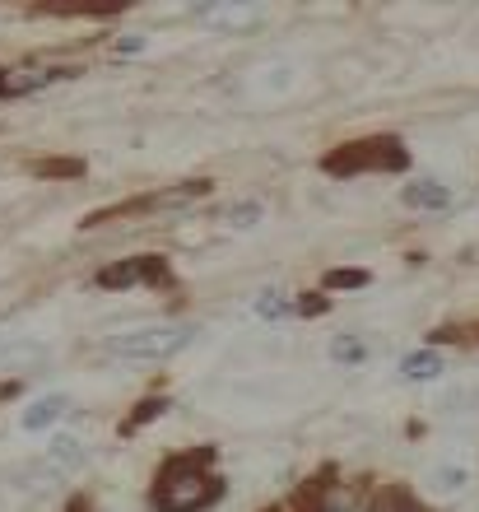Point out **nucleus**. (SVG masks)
Segmentation results:
<instances>
[{"instance_id": "1", "label": "nucleus", "mask_w": 479, "mask_h": 512, "mask_svg": "<svg viewBox=\"0 0 479 512\" xmlns=\"http://www.w3.org/2000/svg\"><path fill=\"white\" fill-rule=\"evenodd\" d=\"M210 457H214V447H196L187 457L168 461L159 475V485H154V508L159 512H196L219 499V480L205 475V461Z\"/></svg>"}, {"instance_id": "2", "label": "nucleus", "mask_w": 479, "mask_h": 512, "mask_svg": "<svg viewBox=\"0 0 479 512\" xmlns=\"http://www.w3.org/2000/svg\"><path fill=\"white\" fill-rule=\"evenodd\" d=\"M410 163L405 145L391 140V135H377V140H354V145H340L335 154L321 159V168L335 177H354V173H400Z\"/></svg>"}, {"instance_id": "3", "label": "nucleus", "mask_w": 479, "mask_h": 512, "mask_svg": "<svg viewBox=\"0 0 479 512\" xmlns=\"http://www.w3.org/2000/svg\"><path fill=\"white\" fill-rule=\"evenodd\" d=\"M191 336H196L191 326H135L121 336H107L103 350L117 359H131V364H159V359H173L177 350H187Z\"/></svg>"}, {"instance_id": "4", "label": "nucleus", "mask_w": 479, "mask_h": 512, "mask_svg": "<svg viewBox=\"0 0 479 512\" xmlns=\"http://www.w3.org/2000/svg\"><path fill=\"white\" fill-rule=\"evenodd\" d=\"M126 284H168V261L163 256H131V261L98 270V289H126Z\"/></svg>"}, {"instance_id": "5", "label": "nucleus", "mask_w": 479, "mask_h": 512, "mask_svg": "<svg viewBox=\"0 0 479 512\" xmlns=\"http://www.w3.org/2000/svg\"><path fill=\"white\" fill-rule=\"evenodd\" d=\"M200 19L210 28H219V33H242V28H256L261 19H266V10L261 5H252V0H214V5H205L200 10Z\"/></svg>"}, {"instance_id": "6", "label": "nucleus", "mask_w": 479, "mask_h": 512, "mask_svg": "<svg viewBox=\"0 0 479 512\" xmlns=\"http://www.w3.org/2000/svg\"><path fill=\"white\" fill-rule=\"evenodd\" d=\"M70 70H0V98H19L33 94V89H47Z\"/></svg>"}, {"instance_id": "7", "label": "nucleus", "mask_w": 479, "mask_h": 512, "mask_svg": "<svg viewBox=\"0 0 479 512\" xmlns=\"http://www.w3.org/2000/svg\"><path fill=\"white\" fill-rule=\"evenodd\" d=\"M47 466H52V475L80 471V466H84V443H80V438H70V433L52 438V443H47Z\"/></svg>"}, {"instance_id": "8", "label": "nucleus", "mask_w": 479, "mask_h": 512, "mask_svg": "<svg viewBox=\"0 0 479 512\" xmlns=\"http://www.w3.org/2000/svg\"><path fill=\"white\" fill-rule=\"evenodd\" d=\"M66 410H70L66 396H42V401H33L24 415H19V424H24L28 433H38V429H47V424H56Z\"/></svg>"}, {"instance_id": "9", "label": "nucleus", "mask_w": 479, "mask_h": 512, "mask_svg": "<svg viewBox=\"0 0 479 512\" xmlns=\"http://www.w3.org/2000/svg\"><path fill=\"white\" fill-rule=\"evenodd\" d=\"M447 201H452V191L442 187V182H433V177H424V182H410V187H405V205H410V210H442Z\"/></svg>"}, {"instance_id": "10", "label": "nucleus", "mask_w": 479, "mask_h": 512, "mask_svg": "<svg viewBox=\"0 0 479 512\" xmlns=\"http://www.w3.org/2000/svg\"><path fill=\"white\" fill-rule=\"evenodd\" d=\"M442 373V359L433 350H419V354H405L400 359V378L405 382H433Z\"/></svg>"}, {"instance_id": "11", "label": "nucleus", "mask_w": 479, "mask_h": 512, "mask_svg": "<svg viewBox=\"0 0 479 512\" xmlns=\"http://www.w3.org/2000/svg\"><path fill=\"white\" fill-rule=\"evenodd\" d=\"M331 359L335 364H363V359H368V345H363L359 336H340L331 345Z\"/></svg>"}, {"instance_id": "12", "label": "nucleus", "mask_w": 479, "mask_h": 512, "mask_svg": "<svg viewBox=\"0 0 479 512\" xmlns=\"http://www.w3.org/2000/svg\"><path fill=\"white\" fill-rule=\"evenodd\" d=\"M466 485H470V475L461 471V466H438V471H433V489H438V494H461Z\"/></svg>"}, {"instance_id": "13", "label": "nucleus", "mask_w": 479, "mask_h": 512, "mask_svg": "<svg viewBox=\"0 0 479 512\" xmlns=\"http://www.w3.org/2000/svg\"><path fill=\"white\" fill-rule=\"evenodd\" d=\"M368 512H424V508H419L410 494H400V489H386V494H382V499H377Z\"/></svg>"}, {"instance_id": "14", "label": "nucleus", "mask_w": 479, "mask_h": 512, "mask_svg": "<svg viewBox=\"0 0 479 512\" xmlns=\"http://www.w3.org/2000/svg\"><path fill=\"white\" fill-rule=\"evenodd\" d=\"M33 173H38V177H80L84 163H75V159H47V163H33Z\"/></svg>"}, {"instance_id": "15", "label": "nucleus", "mask_w": 479, "mask_h": 512, "mask_svg": "<svg viewBox=\"0 0 479 512\" xmlns=\"http://www.w3.org/2000/svg\"><path fill=\"white\" fill-rule=\"evenodd\" d=\"M368 284V270H331L326 275V289H363Z\"/></svg>"}, {"instance_id": "16", "label": "nucleus", "mask_w": 479, "mask_h": 512, "mask_svg": "<svg viewBox=\"0 0 479 512\" xmlns=\"http://www.w3.org/2000/svg\"><path fill=\"white\" fill-rule=\"evenodd\" d=\"M289 308H293L289 298L270 294V289H266V294H261V298H256V312H261V317H284V312H289Z\"/></svg>"}, {"instance_id": "17", "label": "nucleus", "mask_w": 479, "mask_h": 512, "mask_svg": "<svg viewBox=\"0 0 479 512\" xmlns=\"http://www.w3.org/2000/svg\"><path fill=\"white\" fill-rule=\"evenodd\" d=\"M228 219H233L238 229H252L256 219H261V205H256V201H242L238 210H228Z\"/></svg>"}, {"instance_id": "18", "label": "nucleus", "mask_w": 479, "mask_h": 512, "mask_svg": "<svg viewBox=\"0 0 479 512\" xmlns=\"http://www.w3.org/2000/svg\"><path fill=\"white\" fill-rule=\"evenodd\" d=\"M163 410H168L163 401H145V405H135V415H131V424H126V429H140V424H149V419H159Z\"/></svg>"}, {"instance_id": "19", "label": "nucleus", "mask_w": 479, "mask_h": 512, "mask_svg": "<svg viewBox=\"0 0 479 512\" xmlns=\"http://www.w3.org/2000/svg\"><path fill=\"white\" fill-rule=\"evenodd\" d=\"M321 308H326V298H321V294H303V303H298V312H303V317H317Z\"/></svg>"}, {"instance_id": "20", "label": "nucleus", "mask_w": 479, "mask_h": 512, "mask_svg": "<svg viewBox=\"0 0 479 512\" xmlns=\"http://www.w3.org/2000/svg\"><path fill=\"white\" fill-rule=\"evenodd\" d=\"M117 52H121V56H131V52H145V38H135V33H126V38L117 42Z\"/></svg>"}]
</instances>
